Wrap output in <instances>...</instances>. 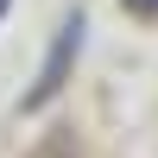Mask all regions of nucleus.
<instances>
[{
	"instance_id": "obj_1",
	"label": "nucleus",
	"mask_w": 158,
	"mask_h": 158,
	"mask_svg": "<svg viewBox=\"0 0 158 158\" xmlns=\"http://www.w3.org/2000/svg\"><path fill=\"white\" fill-rule=\"evenodd\" d=\"M82 44H89V13H82V6H70V13H63V25H57V38L44 44L38 76L25 82V95H19V108H25V114H38L44 101H57V95H63V82H70L76 63H82Z\"/></svg>"
},
{
	"instance_id": "obj_2",
	"label": "nucleus",
	"mask_w": 158,
	"mask_h": 158,
	"mask_svg": "<svg viewBox=\"0 0 158 158\" xmlns=\"http://www.w3.org/2000/svg\"><path fill=\"white\" fill-rule=\"evenodd\" d=\"M127 6H133V13H158V0H127Z\"/></svg>"
},
{
	"instance_id": "obj_3",
	"label": "nucleus",
	"mask_w": 158,
	"mask_h": 158,
	"mask_svg": "<svg viewBox=\"0 0 158 158\" xmlns=\"http://www.w3.org/2000/svg\"><path fill=\"white\" fill-rule=\"evenodd\" d=\"M0 13H6V0H0Z\"/></svg>"
}]
</instances>
